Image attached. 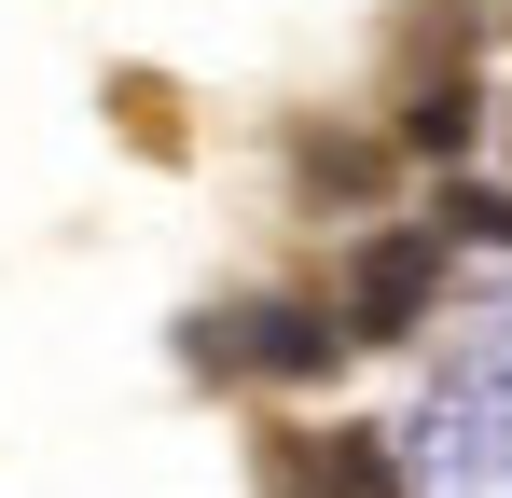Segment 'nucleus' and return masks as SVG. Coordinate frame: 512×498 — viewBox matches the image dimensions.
<instances>
[{"mask_svg": "<svg viewBox=\"0 0 512 498\" xmlns=\"http://www.w3.org/2000/svg\"><path fill=\"white\" fill-rule=\"evenodd\" d=\"M429 291H443V236L388 222V236H360V263H346V305H333V332L388 346V332H416V319H429Z\"/></svg>", "mask_w": 512, "mask_h": 498, "instance_id": "nucleus-1", "label": "nucleus"}, {"mask_svg": "<svg viewBox=\"0 0 512 498\" xmlns=\"http://www.w3.org/2000/svg\"><path fill=\"white\" fill-rule=\"evenodd\" d=\"M471 125H485L471 42H457V14H429L416 28V83H402V139H416V153H471Z\"/></svg>", "mask_w": 512, "mask_h": 498, "instance_id": "nucleus-2", "label": "nucleus"}, {"mask_svg": "<svg viewBox=\"0 0 512 498\" xmlns=\"http://www.w3.org/2000/svg\"><path fill=\"white\" fill-rule=\"evenodd\" d=\"M277 498H402V471L374 429H305V443H277Z\"/></svg>", "mask_w": 512, "mask_h": 498, "instance_id": "nucleus-3", "label": "nucleus"}, {"mask_svg": "<svg viewBox=\"0 0 512 498\" xmlns=\"http://www.w3.org/2000/svg\"><path fill=\"white\" fill-rule=\"evenodd\" d=\"M333 346H346V332L319 319V305H250V319L222 332V360H236V374H319Z\"/></svg>", "mask_w": 512, "mask_h": 498, "instance_id": "nucleus-4", "label": "nucleus"}, {"mask_svg": "<svg viewBox=\"0 0 512 498\" xmlns=\"http://www.w3.org/2000/svg\"><path fill=\"white\" fill-rule=\"evenodd\" d=\"M443 222H457V236H512V194H457Z\"/></svg>", "mask_w": 512, "mask_h": 498, "instance_id": "nucleus-5", "label": "nucleus"}]
</instances>
